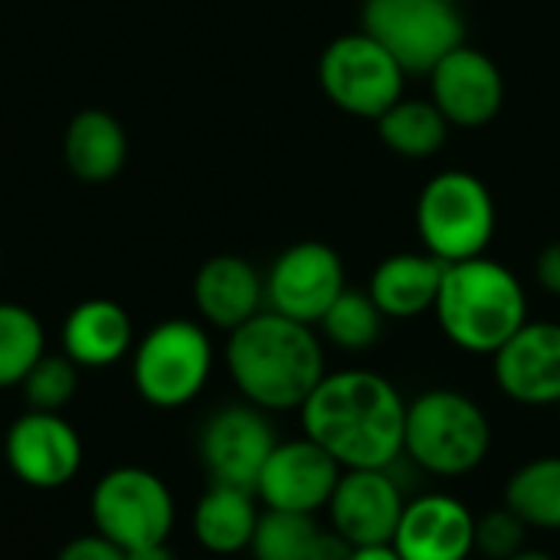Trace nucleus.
I'll return each mask as SVG.
<instances>
[{"label": "nucleus", "instance_id": "1", "mask_svg": "<svg viewBox=\"0 0 560 560\" xmlns=\"http://www.w3.org/2000/svg\"><path fill=\"white\" fill-rule=\"evenodd\" d=\"M299 413L305 436L341 469H390L404 456L407 400L377 371L325 374Z\"/></svg>", "mask_w": 560, "mask_h": 560}, {"label": "nucleus", "instance_id": "2", "mask_svg": "<svg viewBox=\"0 0 560 560\" xmlns=\"http://www.w3.org/2000/svg\"><path fill=\"white\" fill-rule=\"evenodd\" d=\"M226 368L243 400L266 413L302 410L328 374L315 328L272 308L230 331Z\"/></svg>", "mask_w": 560, "mask_h": 560}, {"label": "nucleus", "instance_id": "3", "mask_svg": "<svg viewBox=\"0 0 560 560\" xmlns=\"http://www.w3.org/2000/svg\"><path fill=\"white\" fill-rule=\"evenodd\" d=\"M433 312L459 351L495 354L528 322V295L509 266L476 256L446 266Z\"/></svg>", "mask_w": 560, "mask_h": 560}, {"label": "nucleus", "instance_id": "4", "mask_svg": "<svg viewBox=\"0 0 560 560\" xmlns=\"http://www.w3.org/2000/svg\"><path fill=\"white\" fill-rule=\"evenodd\" d=\"M492 450L486 410L463 390L436 387L407 404L404 456L436 479L476 472Z\"/></svg>", "mask_w": 560, "mask_h": 560}, {"label": "nucleus", "instance_id": "5", "mask_svg": "<svg viewBox=\"0 0 560 560\" xmlns=\"http://www.w3.org/2000/svg\"><path fill=\"white\" fill-rule=\"evenodd\" d=\"M417 233L427 253L443 262L486 256L495 236V200L482 177L443 171L417 197Z\"/></svg>", "mask_w": 560, "mask_h": 560}, {"label": "nucleus", "instance_id": "6", "mask_svg": "<svg viewBox=\"0 0 560 560\" xmlns=\"http://www.w3.org/2000/svg\"><path fill=\"white\" fill-rule=\"evenodd\" d=\"M213 371V345L197 322L167 318L154 325L135 351V387L161 410L184 407L200 397Z\"/></svg>", "mask_w": 560, "mask_h": 560}, {"label": "nucleus", "instance_id": "7", "mask_svg": "<svg viewBox=\"0 0 560 560\" xmlns=\"http://www.w3.org/2000/svg\"><path fill=\"white\" fill-rule=\"evenodd\" d=\"M361 23L407 75H430L443 56L466 43L463 16L446 0H364Z\"/></svg>", "mask_w": 560, "mask_h": 560}, {"label": "nucleus", "instance_id": "8", "mask_svg": "<svg viewBox=\"0 0 560 560\" xmlns=\"http://www.w3.org/2000/svg\"><path fill=\"white\" fill-rule=\"evenodd\" d=\"M322 92L341 112L377 121L404 98L407 72L400 62L364 30L331 39L318 59Z\"/></svg>", "mask_w": 560, "mask_h": 560}, {"label": "nucleus", "instance_id": "9", "mask_svg": "<svg viewBox=\"0 0 560 560\" xmlns=\"http://www.w3.org/2000/svg\"><path fill=\"white\" fill-rule=\"evenodd\" d=\"M95 532L121 551L164 545L174 528V499L161 476L121 466L98 479L89 499Z\"/></svg>", "mask_w": 560, "mask_h": 560}, {"label": "nucleus", "instance_id": "10", "mask_svg": "<svg viewBox=\"0 0 560 560\" xmlns=\"http://www.w3.org/2000/svg\"><path fill=\"white\" fill-rule=\"evenodd\" d=\"M279 446L266 410L253 404H226L207 417L200 430V459L213 482L256 492L259 472Z\"/></svg>", "mask_w": 560, "mask_h": 560}, {"label": "nucleus", "instance_id": "11", "mask_svg": "<svg viewBox=\"0 0 560 560\" xmlns=\"http://www.w3.org/2000/svg\"><path fill=\"white\" fill-rule=\"evenodd\" d=\"M345 289L348 279L338 249L318 240H302L279 253L266 276L269 308L302 325H318Z\"/></svg>", "mask_w": 560, "mask_h": 560}, {"label": "nucleus", "instance_id": "12", "mask_svg": "<svg viewBox=\"0 0 560 560\" xmlns=\"http://www.w3.org/2000/svg\"><path fill=\"white\" fill-rule=\"evenodd\" d=\"M10 472L33 489H62L82 466V440L62 413L26 410L3 440Z\"/></svg>", "mask_w": 560, "mask_h": 560}, {"label": "nucleus", "instance_id": "13", "mask_svg": "<svg viewBox=\"0 0 560 560\" xmlns=\"http://www.w3.org/2000/svg\"><path fill=\"white\" fill-rule=\"evenodd\" d=\"M341 472L345 469L315 440H289L279 443L266 459L256 482V499L276 512L315 515L328 509Z\"/></svg>", "mask_w": 560, "mask_h": 560}, {"label": "nucleus", "instance_id": "14", "mask_svg": "<svg viewBox=\"0 0 560 560\" xmlns=\"http://www.w3.org/2000/svg\"><path fill=\"white\" fill-rule=\"evenodd\" d=\"M430 89L436 108L456 128H482L505 105V79L499 62L469 43L456 46L433 66Z\"/></svg>", "mask_w": 560, "mask_h": 560}, {"label": "nucleus", "instance_id": "15", "mask_svg": "<svg viewBox=\"0 0 560 560\" xmlns=\"http://www.w3.org/2000/svg\"><path fill=\"white\" fill-rule=\"evenodd\" d=\"M407 502L390 469H345L331 502V528L351 545H387L397 535Z\"/></svg>", "mask_w": 560, "mask_h": 560}, {"label": "nucleus", "instance_id": "16", "mask_svg": "<svg viewBox=\"0 0 560 560\" xmlns=\"http://www.w3.org/2000/svg\"><path fill=\"white\" fill-rule=\"evenodd\" d=\"M492 377L499 390L522 407L560 404V325L525 322L495 354Z\"/></svg>", "mask_w": 560, "mask_h": 560}, {"label": "nucleus", "instance_id": "17", "mask_svg": "<svg viewBox=\"0 0 560 560\" xmlns=\"http://www.w3.org/2000/svg\"><path fill=\"white\" fill-rule=\"evenodd\" d=\"M394 548L404 560H469L476 555V515L446 492L407 502Z\"/></svg>", "mask_w": 560, "mask_h": 560}, {"label": "nucleus", "instance_id": "18", "mask_svg": "<svg viewBox=\"0 0 560 560\" xmlns=\"http://www.w3.org/2000/svg\"><path fill=\"white\" fill-rule=\"evenodd\" d=\"M266 279L243 256H213L194 276V305L213 328L236 331L262 312Z\"/></svg>", "mask_w": 560, "mask_h": 560}, {"label": "nucleus", "instance_id": "19", "mask_svg": "<svg viewBox=\"0 0 560 560\" xmlns=\"http://www.w3.org/2000/svg\"><path fill=\"white\" fill-rule=\"evenodd\" d=\"M443 259L433 253H394L377 262L371 272L368 292L384 312V318H420L436 305L443 276H446Z\"/></svg>", "mask_w": 560, "mask_h": 560}, {"label": "nucleus", "instance_id": "20", "mask_svg": "<svg viewBox=\"0 0 560 560\" xmlns=\"http://www.w3.org/2000/svg\"><path fill=\"white\" fill-rule=\"evenodd\" d=\"M131 318L112 299H89L62 322V354L79 368L118 364L131 348Z\"/></svg>", "mask_w": 560, "mask_h": 560}, {"label": "nucleus", "instance_id": "21", "mask_svg": "<svg viewBox=\"0 0 560 560\" xmlns=\"http://www.w3.org/2000/svg\"><path fill=\"white\" fill-rule=\"evenodd\" d=\"M66 167L85 184H105L118 177L128 161V138L115 115L102 108L79 112L62 138Z\"/></svg>", "mask_w": 560, "mask_h": 560}, {"label": "nucleus", "instance_id": "22", "mask_svg": "<svg viewBox=\"0 0 560 560\" xmlns=\"http://www.w3.org/2000/svg\"><path fill=\"white\" fill-rule=\"evenodd\" d=\"M259 515L262 512L256 505V492L213 482L194 509V538L210 555L249 551Z\"/></svg>", "mask_w": 560, "mask_h": 560}, {"label": "nucleus", "instance_id": "23", "mask_svg": "<svg viewBox=\"0 0 560 560\" xmlns=\"http://www.w3.org/2000/svg\"><path fill=\"white\" fill-rule=\"evenodd\" d=\"M377 135L394 154L423 161L446 144L450 121L433 98H400L377 118Z\"/></svg>", "mask_w": 560, "mask_h": 560}, {"label": "nucleus", "instance_id": "24", "mask_svg": "<svg viewBox=\"0 0 560 560\" xmlns=\"http://www.w3.org/2000/svg\"><path fill=\"white\" fill-rule=\"evenodd\" d=\"M505 509L528 528L560 532V456H538L505 482Z\"/></svg>", "mask_w": 560, "mask_h": 560}, {"label": "nucleus", "instance_id": "25", "mask_svg": "<svg viewBox=\"0 0 560 560\" xmlns=\"http://www.w3.org/2000/svg\"><path fill=\"white\" fill-rule=\"evenodd\" d=\"M384 312L377 308V302L371 299V292L364 289H345L331 308L325 312V318L318 322L325 338L341 348V351H368L381 341L384 335Z\"/></svg>", "mask_w": 560, "mask_h": 560}, {"label": "nucleus", "instance_id": "26", "mask_svg": "<svg viewBox=\"0 0 560 560\" xmlns=\"http://www.w3.org/2000/svg\"><path fill=\"white\" fill-rule=\"evenodd\" d=\"M46 354L39 318L13 302H0V387H20L30 368Z\"/></svg>", "mask_w": 560, "mask_h": 560}, {"label": "nucleus", "instance_id": "27", "mask_svg": "<svg viewBox=\"0 0 560 560\" xmlns=\"http://www.w3.org/2000/svg\"><path fill=\"white\" fill-rule=\"evenodd\" d=\"M318 532L322 528L315 525V515L266 509L259 515L249 551L256 560H305Z\"/></svg>", "mask_w": 560, "mask_h": 560}, {"label": "nucleus", "instance_id": "28", "mask_svg": "<svg viewBox=\"0 0 560 560\" xmlns=\"http://www.w3.org/2000/svg\"><path fill=\"white\" fill-rule=\"evenodd\" d=\"M23 397L30 410L62 413L79 390V364L66 354H43L23 377Z\"/></svg>", "mask_w": 560, "mask_h": 560}, {"label": "nucleus", "instance_id": "29", "mask_svg": "<svg viewBox=\"0 0 560 560\" xmlns=\"http://www.w3.org/2000/svg\"><path fill=\"white\" fill-rule=\"evenodd\" d=\"M528 525L512 509H492L482 518H476V555L486 560H509L525 551Z\"/></svg>", "mask_w": 560, "mask_h": 560}, {"label": "nucleus", "instance_id": "30", "mask_svg": "<svg viewBox=\"0 0 560 560\" xmlns=\"http://www.w3.org/2000/svg\"><path fill=\"white\" fill-rule=\"evenodd\" d=\"M56 560H128V551H121L115 541H108L105 535L92 532L82 538H72Z\"/></svg>", "mask_w": 560, "mask_h": 560}, {"label": "nucleus", "instance_id": "31", "mask_svg": "<svg viewBox=\"0 0 560 560\" xmlns=\"http://www.w3.org/2000/svg\"><path fill=\"white\" fill-rule=\"evenodd\" d=\"M535 279H538V285H541L548 295H558L560 299V240L548 243V246L538 253Z\"/></svg>", "mask_w": 560, "mask_h": 560}, {"label": "nucleus", "instance_id": "32", "mask_svg": "<svg viewBox=\"0 0 560 560\" xmlns=\"http://www.w3.org/2000/svg\"><path fill=\"white\" fill-rule=\"evenodd\" d=\"M351 551L354 548L335 528H328V532H318V538L312 541V551L305 560H351Z\"/></svg>", "mask_w": 560, "mask_h": 560}, {"label": "nucleus", "instance_id": "33", "mask_svg": "<svg viewBox=\"0 0 560 560\" xmlns=\"http://www.w3.org/2000/svg\"><path fill=\"white\" fill-rule=\"evenodd\" d=\"M351 560H404L400 551L394 548V541L387 545H364V548H354L351 551Z\"/></svg>", "mask_w": 560, "mask_h": 560}, {"label": "nucleus", "instance_id": "34", "mask_svg": "<svg viewBox=\"0 0 560 560\" xmlns=\"http://www.w3.org/2000/svg\"><path fill=\"white\" fill-rule=\"evenodd\" d=\"M128 560H177V555L164 545H148V548H135L128 551Z\"/></svg>", "mask_w": 560, "mask_h": 560}, {"label": "nucleus", "instance_id": "35", "mask_svg": "<svg viewBox=\"0 0 560 560\" xmlns=\"http://www.w3.org/2000/svg\"><path fill=\"white\" fill-rule=\"evenodd\" d=\"M509 560H558L555 555H548V551H538V548H525V551H518L515 558Z\"/></svg>", "mask_w": 560, "mask_h": 560}, {"label": "nucleus", "instance_id": "36", "mask_svg": "<svg viewBox=\"0 0 560 560\" xmlns=\"http://www.w3.org/2000/svg\"><path fill=\"white\" fill-rule=\"evenodd\" d=\"M446 3H453V7H459V3H463V0H446Z\"/></svg>", "mask_w": 560, "mask_h": 560}, {"label": "nucleus", "instance_id": "37", "mask_svg": "<svg viewBox=\"0 0 560 560\" xmlns=\"http://www.w3.org/2000/svg\"><path fill=\"white\" fill-rule=\"evenodd\" d=\"M558 413H560V404H558Z\"/></svg>", "mask_w": 560, "mask_h": 560}]
</instances>
